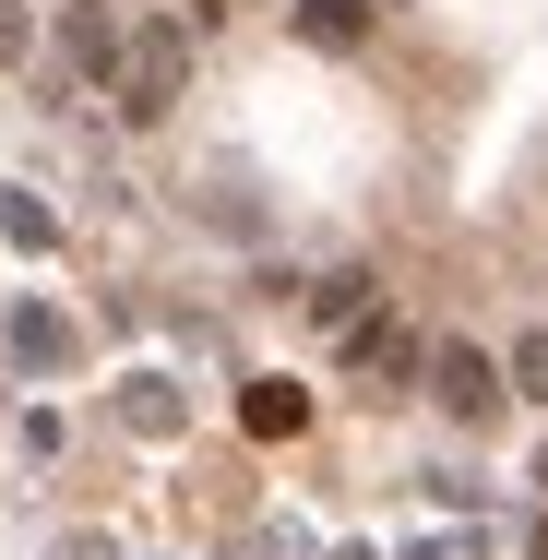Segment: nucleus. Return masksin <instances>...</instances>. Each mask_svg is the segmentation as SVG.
<instances>
[{
  "label": "nucleus",
  "instance_id": "1",
  "mask_svg": "<svg viewBox=\"0 0 548 560\" xmlns=\"http://www.w3.org/2000/svg\"><path fill=\"white\" fill-rule=\"evenodd\" d=\"M191 48H203V36H191L179 12H143V24H131V48H119V84H108V108L131 119V131H155V119H167L179 96H191Z\"/></svg>",
  "mask_w": 548,
  "mask_h": 560
},
{
  "label": "nucleus",
  "instance_id": "2",
  "mask_svg": "<svg viewBox=\"0 0 548 560\" xmlns=\"http://www.w3.org/2000/svg\"><path fill=\"white\" fill-rule=\"evenodd\" d=\"M334 370H346L358 394H418L430 346H418V323H406V311H382V299H370V311H358V323L334 335Z\"/></svg>",
  "mask_w": 548,
  "mask_h": 560
},
{
  "label": "nucleus",
  "instance_id": "3",
  "mask_svg": "<svg viewBox=\"0 0 548 560\" xmlns=\"http://www.w3.org/2000/svg\"><path fill=\"white\" fill-rule=\"evenodd\" d=\"M430 394H441V418H453V430H489V418L513 406L501 358H489V346H465V335H441V346H430Z\"/></svg>",
  "mask_w": 548,
  "mask_h": 560
},
{
  "label": "nucleus",
  "instance_id": "4",
  "mask_svg": "<svg viewBox=\"0 0 548 560\" xmlns=\"http://www.w3.org/2000/svg\"><path fill=\"white\" fill-rule=\"evenodd\" d=\"M119 48H131V24H119L108 0H60V72H72L84 96L119 84Z\"/></svg>",
  "mask_w": 548,
  "mask_h": 560
},
{
  "label": "nucleus",
  "instance_id": "5",
  "mask_svg": "<svg viewBox=\"0 0 548 560\" xmlns=\"http://www.w3.org/2000/svg\"><path fill=\"white\" fill-rule=\"evenodd\" d=\"M370 299H382V275H370V262H334V275H311V287H299V311H311L323 335H346Z\"/></svg>",
  "mask_w": 548,
  "mask_h": 560
},
{
  "label": "nucleus",
  "instance_id": "6",
  "mask_svg": "<svg viewBox=\"0 0 548 560\" xmlns=\"http://www.w3.org/2000/svg\"><path fill=\"white\" fill-rule=\"evenodd\" d=\"M12 370H36V382H48V370H72V323H60L48 299H24V311H12Z\"/></svg>",
  "mask_w": 548,
  "mask_h": 560
},
{
  "label": "nucleus",
  "instance_id": "7",
  "mask_svg": "<svg viewBox=\"0 0 548 560\" xmlns=\"http://www.w3.org/2000/svg\"><path fill=\"white\" fill-rule=\"evenodd\" d=\"M370 12H382V0H299L287 24H299V48H358V36H370Z\"/></svg>",
  "mask_w": 548,
  "mask_h": 560
},
{
  "label": "nucleus",
  "instance_id": "8",
  "mask_svg": "<svg viewBox=\"0 0 548 560\" xmlns=\"http://www.w3.org/2000/svg\"><path fill=\"white\" fill-rule=\"evenodd\" d=\"M0 238H12V250H48V238H60V215H48L36 191H0Z\"/></svg>",
  "mask_w": 548,
  "mask_h": 560
},
{
  "label": "nucleus",
  "instance_id": "9",
  "mask_svg": "<svg viewBox=\"0 0 548 560\" xmlns=\"http://www.w3.org/2000/svg\"><path fill=\"white\" fill-rule=\"evenodd\" d=\"M501 382H513L525 406H548V323H537V335H513V358H501Z\"/></svg>",
  "mask_w": 548,
  "mask_h": 560
},
{
  "label": "nucleus",
  "instance_id": "10",
  "mask_svg": "<svg viewBox=\"0 0 548 560\" xmlns=\"http://www.w3.org/2000/svg\"><path fill=\"white\" fill-rule=\"evenodd\" d=\"M238 418H250V430H263V442H287V430H299V418H311V406H299V394H287V382H263V394H250V406H238Z\"/></svg>",
  "mask_w": 548,
  "mask_h": 560
},
{
  "label": "nucleus",
  "instance_id": "11",
  "mask_svg": "<svg viewBox=\"0 0 548 560\" xmlns=\"http://www.w3.org/2000/svg\"><path fill=\"white\" fill-rule=\"evenodd\" d=\"M0 60H36V12L24 0H0Z\"/></svg>",
  "mask_w": 548,
  "mask_h": 560
},
{
  "label": "nucleus",
  "instance_id": "12",
  "mask_svg": "<svg viewBox=\"0 0 548 560\" xmlns=\"http://www.w3.org/2000/svg\"><path fill=\"white\" fill-rule=\"evenodd\" d=\"M226 12H238V0H191L179 24H191V36H226Z\"/></svg>",
  "mask_w": 548,
  "mask_h": 560
},
{
  "label": "nucleus",
  "instance_id": "13",
  "mask_svg": "<svg viewBox=\"0 0 548 560\" xmlns=\"http://www.w3.org/2000/svg\"><path fill=\"white\" fill-rule=\"evenodd\" d=\"M406 560H465V537H418V549H406Z\"/></svg>",
  "mask_w": 548,
  "mask_h": 560
},
{
  "label": "nucleus",
  "instance_id": "14",
  "mask_svg": "<svg viewBox=\"0 0 548 560\" xmlns=\"http://www.w3.org/2000/svg\"><path fill=\"white\" fill-rule=\"evenodd\" d=\"M346 560H370V549H346Z\"/></svg>",
  "mask_w": 548,
  "mask_h": 560
},
{
  "label": "nucleus",
  "instance_id": "15",
  "mask_svg": "<svg viewBox=\"0 0 548 560\" xmlns=\"http://www.w3.org/2000/svg\"><path fill=\"white\" fill-rule=\"evenodd\" d=\"M537 477H548V465H537Z\"/></svg>",
  "mask_w": 548,
  "mask_h": 560
}]
</instances>
